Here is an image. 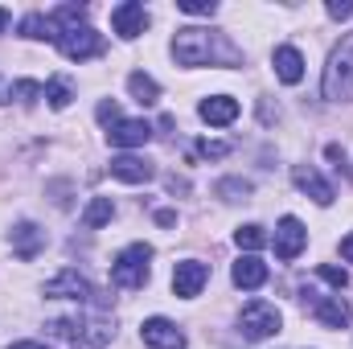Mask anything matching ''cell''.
I'll list each match as a JSON object with an SVG mask.
<instances>
[{"label": "cell", "mask_w": 353, "mask_h": 349, "mask_svg": "<svg viewBox=\"0 0 353 349\" xmlns=\"http://www.w3.org/2000/svg\"><path fill=\"white\" fill-rule=\"evenodd\" d=\"M271 62H275V74H279V83L296 87V83L304 79V54H300L296 46H279Z\"/></svg>", "instance_id": "17"}, {"label": "cell", "mask_w": 353, "mask_h": 349, "mask_svg": "<svg viewBox=\"0 0 353 349\" xmlns=\"http://www.w3.org/2000/svg\"><path fill=\"white\" fill-rule=\"evenodd\" d=\"M176 8H181L185 17H214V12H218L214 0H176Z\"/></svg>", "instance_id": "27"}, {"label": "cell", "mask_w": 353, "mask_h": 349, "mask_svg": "<svg viewBox=\"0 0 353 349\" xmlns=\"http://www.w3.org/2000/svg\"><path fill=\"white\" fill-rule=\"evenodd\" d=\"M157 222H161V226H173L176 214H173V210H161V214H157Z\"/></svg>", "instance_id": "33"}, {"label": "cell", "mask_w": 353, "mask_h": 349, "mask_svg": "<svg viewBox=\"0 0 353 349\" xmlns=\"http://www.w3.org/2000/svg\"><path fill=\"white\" fill-rule=\"evenodd\" d=\"M8 349H46L41 341H17V346H8Z\"/></svg>", "instance_id": "34"}, {"label": "cell", "mask_w": 353, "mask_h": 349, "mask_svg": "<svg viewBox=\"0 0 353 349\" xmlns=\"http://www.w3.org/2000/svg\"><path fill=\"white\" fill-rule=\"evenodd\" d=\"M107 140L115 148H144L152 140V123L148 119H119L115 128H107Z\"/></svg>", "instance_id": "10"}, {"label": "cell", "mask_w": 353, "mask_h": 349, "mask_svg": "<svg viewBox=\"0 0 353 349\" xmlns=\"http://www.w3.org/2000/svg\"><path fill=\"white\" fill-rule=\"evenodd\" d=\"M197 115H201L205 123H214V128H226V123L239 119V99H230V94H210V99H201Z\"/></svg>", "instance_id": "14"}, {"label": "cell", "mask_w": 353, "mask_h": 349, "mask_svg": "<svg viewBox=\"0 0 353 349\" xmlns=\"http://www.w3.org/2000/svg\"><path fill=\"white\" fill-rule=\"evenodd\" d=\"M292 177H296V185H300V189H304V193H308L316 206H333V185L316 173V169H308V165H296V173H292Z\"/></svg>", "instance_id": "18"}, {"label": "cell", "mask_w": 353, "mask_h": 349, "mask_svg": "<svg viewBox=\"0 0 353 349\" xmlns=\"http://www.w3.org/2000/svg\"><path fill=\"white\" fill-rule=\"evenodd\" d=\"M148 263H152V247L148 243H132L128 251H119L111 259V283L123 292H140L148 283Z\"/></svg>", "instance_id": "3"}, {"label": "cell", "mask_w": 353, "mask_h": 349, "mask_svg": "<svg viewBox=\"0 0 353 349\" xmlns=\"http://www.w3.org/2000/svg\"><path fill=\"white\" fill-rule=\"evenodd\" d=\"M46 94V87L41 83H33V79H21V83H12L8 87V99H17V103H37Z\"/></svg>", "instance_id": "26"}, {"label": "cell", "mask_w": 353, "mask_h": 349, "mask_svg": "<svg viewBox=\"0 0 353 349\" xmlns=\"http://www.w3.org/2000/svg\"><path fill=\"white\" fill-rule=\"evenodd\" d=\"M214 193L226 197V201H247V197H251V181H243V177H226V181H218Z\"/></svg>", "instance_id": "25"}, {"label": "cell", "mask_w": 353, "mask_h": 349, "mask_svg": "<svg viewBox=\"0 0 353 349\" xmlns=\"http://www.w3.org/2000/svg\"><path fill=\"white\" fill-rule=\"evenodd\" d=\"M4 25H8V12H4V8H0V33H4Z\"/></svg>", "instance_id": "35"}, {"label": "cell", "mask_w": 353, "mask_h": 349, "mask_svg": "<svg viewBox=\"0 0 353 349\" xmlns=\"http://www.w3.org/2000/svg\"><path fill=\"white\" fill-rule=\"evenodd\" d=\"M0 103H8V94H4V87H0Z\"/></svg>", "instance_id": "36"}, {"label": "cell", "mask_w": 353, "mask_h": 349, "mask_svg": "<svg viewBox=\"0 0 353 349\" xmlns=\"http://www.w3.org/2000/svg\"><path fill=\"white\" fill-rule=\"evenodd\" d=\"M41 243H46V235H41L33 222H21V226L12 230V247H17L21 259H33V255L41 251Z\"/></svg>", "instance_id": "19"}, {"label": "cell", "mask_w": 353, "mask_h": 349, "mask_svg": "<svg viewBox=\"0 0 353 349\" xmlns=\"http://www.w3.org/2000/svg\"><path fill=\"white\" fill-rule=\"evenodd\" d=\"M58 50H62V58H70V62H87V58H99V54H103V33H94L90 25L66 29V33L58 37Z\"/></svg>", "instance_id": "6"}, {"label": "cell", "mask_w": 353, "mask_h": 349, "mask_svg": "<svg viewBox=\"0 0 353 349\" xmlns=\"http://www.w3.org/2000/svg\"><path fill=\"white\" fill-rule=\"evenodd\" d=\"M279 325H283V317H279V308H275V304H267V300L247 304V308H243V317H239V329H243V337H247V341H267V337H275V333H279Z\"/></svg>", "instance_id": "5"}, {"label": "cell", "mask_w": 353, "mask_h": 349, "mask_svg": "<svg viewBox=\"0 0 353 349\" xmlns=\"http://www.w3.org/2000/svg\"><path fill=\"white\" fill-rule=\"evenodd\" d=\"M312 317H316L325 329H350L353 325V308L341 296H321V300H312Z\"/></svg>", "instance_id": "13"}, {"label": "cell", "mask_w": 353, "mask_h": 349, "mask_svg": "<svg viewBox=\"0 0 353 349\" xmlns=\"http://www.w3.org/2000/svg\"><path fill=\"white\" fill-rule=\"evenodd\" d=\"M46 296H50V300H79V304H94V300H99V292L90 288V283L79 275V271H74V267L58 271V275L46 283Z\"/></svg>", "instance_id": "7"}, {"label": "cell", "mask_w": 353, "mask_h": 349, "mask_svg": "<svg viewBox=\"0 0 353 349\" xmlns=\"http://www.w3.org/2000/svg\"><path fill=\"white\" fill-rule=\"evenodd\" d=\"M230 152V144H222V140H201L197 144V157H205V161H222Z\"/></svg>", "instance_id": "28"}, {"label": "cell", "mask_w": 353, "mask_h": 349, "mask_svg": "<svg viewBox=\"0 0 353 349\" xmlns=\"http://www.w3.org/2000/svg\"><path fill=\"white\" fill-rule=\"evenodd\" d=\"M144 25H148V12H144V4H136V0H123V4H115V8H111V29H115L123 41L140 37V33H144Z\"/></svg>", "instance_id": "9"}, {"label": "cell", "mask_w": 353, "mask_h": 349, "mask_svg": "<svg viewBox=\"0 0 353 349\" xmlns=\"http://www.w3.org/2000/svg\"><path fill=\"white\" fill-rule=\"evenodd\" d=\"M111 218H115V206H111V197H90V206L83 210V226H87V230L107 226Z\"/></svg>", "instance_id": "21"}, {"label": "cell", "mask_w": 353, "mask_h": 349, "mask_svg": "<svg viewBox=\"0 0 353 349\" xmlns=\"http://www.w3.org/2000/svg\"><path fill=\"white\" fill-rule=\"evenodd\" d=\"M140 333H144V341L152 349H185V333L176 329L173 321H165V317H148L140 325Z\"/></svg>", "instance_id": "11"}, {"label": "cell", "mask_w": 353, "mask_h": 349, "mask_svg": "<svg viewBox=\"0 0 353 349\" xmlns=\"http://www.w3.org/2000/svg\"><path fill=\"white\" fill-rule=\"evenodd\" d=\"M341 255H345V263H353V235L341 239Z\"/></svg>", "instance_id": "32"}, {"label": "cell", "mask_w": 353, "mask_h": 349, "mask_svg": "<svg viewBox=\"0 0 353 349\" xmlns=\"http://www.w3.org/2000/svg\"><path fill=\"white\" fill-rule=\"evenodd\" d=\"M58 337H66L70 349H103L111 341V333H115V321L103 312V304L94 300L87 304L83 312H74V317H62V321H54L50 325Z\"/></svg>", "instance_id": "1"}, {"label": "cell", "mask_w": 353, "mask_h": 349, "mask_svg": "<svg viewBox=\"0 0 353 349\" xmlns=\"http://www.w3.org/2000/svg\"><path fill=\"white\" fill-rule=\"evenodd\" d=\"M304 243H308V230H304V222L300 218H279V226H275V255L283 263L300 259V251H304Z\"/></svg>", "instance_id": "8"}, {"label": "cell", "mask_w": 353, "mask_h": 349, "mask_svg": "<svg viewBox=\"0 0 353 349\" xmlns=\"http://www.w3.org/2000/svg\"><path fill=\"white\" fill-rule=\"evenodd\" d=\"M329 17L333 21H345V17H353V4H329Z\"/></svg>", "instance_id": "31"}, {"label": "cell", "mask_w": 353, "mask_h": 349, "mask_svg": "<svg viewBox=\"0 0 353 349\" xmlns=\"http://www.w3.org/2000/svg\"><path fill=\"white\" fill-rule=\"evenodd\" d=\"M128 90H132V99H136L140 107H152V103L161 99V87H157V79H148L144 70L128 74Z\"/></svg>", "instance_id": "20"}, {"label": "cell", "mask_w": 353, "mask_h": 349, "mask_svg": "<svg viewBox=\"0 0 353 349\" xmlns=\"http://www.w3.org/2000/svg\"><path fill=\"white\" fill-rule=\"evenodd\" d=\"M234 288H247V292H255V288H263L267 283V263L259 255H239L234 263Z\"/></svg>", "instance_id": "16"}, {"label": "cell", "mask_w": 353, "mask_h": 349, "mask_svg": "<svg viewBox=\"0 0 353 349\" xmlns=\"http://www.w3.org/2000/svg\"><path fill=\"white\" fill-rule=\"evenodd\" d=\"M321 87H325V99H333V103H350L353 99V33L341 37V46L329 54Z\"/></svg>", "instance_id": "4"}, {"label": "cell", "mask_w": 353, "mask_h": 349, "mask_svg": "<svg viewBox=\"0 0 353 349\" xmlns=\"http://www.w3.org/2000/svg\"><path fill=\"white\" fill-rule=\"evenodd\" d=\"M111 177H119V181H128V185H144V181H152L157 169H152V161H144V157H111Z\"/></svg>", "instance_id": "15"}, {"label": "cell", "mask_w": 353, "mask_h": 349, "mask_svg": "<svg viewBox=\"0 0 353 349\" xmlns=\"http://www.w3.org/2000/svg\"><path fill=\"white\" fill-rule=\"evenodd\" d=\"M234 243H239V251H259V247H267V235H263V226L247 222V226L234 230Z\"/></svg>", "instance_id": "24"}, {"label": "cell", "mask_w": 353, "mask_h": 349, "mask_svg": "<svg viewBox=\"0 0 353 349\" xmlns=\"http://www.w3.org/2000/svg\"><path fill=\"white\" fill-rule=\"evenodd\" d=\"M46 99H50V107H54V111H66V107H70V99H74V83H70V79H62V74H54V79L46 83Z\"/></svg>", "instance_id": "22"}, {"label": "cell", "mask_w": 353, "mask_h": 349, "mask_svg": "<svg viewBox=\"0 0 353 349\" xmlns=\"http://www.w3.org/2000/svg\"><path fill=\"white\" fill-rule=\"evenodd\" d=\"M21 37H29V41H54V33H50V17L29 12V17L21 21Z\"/></svg>", "instance_id": "23"}, {"label": "cell", "mask_w": 353, "mask_h": 349, "mask_svg": "<svg viewBox=\"0 0 353 349\" xmlns=\"http://www.w3.org/2000/svg\"><path fill=\"white\" fill-rule=\"evenodd\" d=\"M205 279H210V267H205V263L185 259V263H176V271H173V292L185 296V300H193V296L205 288Z\"/></svg>", "instance_id": "12"}, {"label": "cell", "mask_w": 353, "mask_h": 349, "mask_svg": "<svg viewBox=\"0 0 353 349\" xmlns=\"http://www.w3.org/2000/svg\"><path fill=\"white\" fill-rule=\"evenodd\" d=\"M321 279H329L333 288H345V283H350V275H345L341 267H333V263H321Z\"/></svg>", "instance_id": "29"}, {"label": "cell", "mask_w": 353, "mask_h": 349, "mask_svg": "<svg viewBox=\"0 0 353 349\" xmlns=\"http://www.w3.org/2000/svg\"><path fill=\"white\" fill-rule=\"evenodd\" d=\"M226 58V62H239V54L222 41V33H210V29H197V25H185L176 29L173 37V58L181 66H210L214 58Z\"/></svg>", "instance_id": "2"}, {"label": "cell", "mask_w": 353, "mask_h": 349, "mask_svg": "<svg viewBox=\"0 0 353 349\" xmlns=\"http://www.w3.org/2000/svg\"><path fill=\"white\" fill-rule=\"evenodd\" d=\"M99 123L115 128V123H119V107H115V103H99Z\"/></svg>", "instance_id": "30"}]
</instances>
